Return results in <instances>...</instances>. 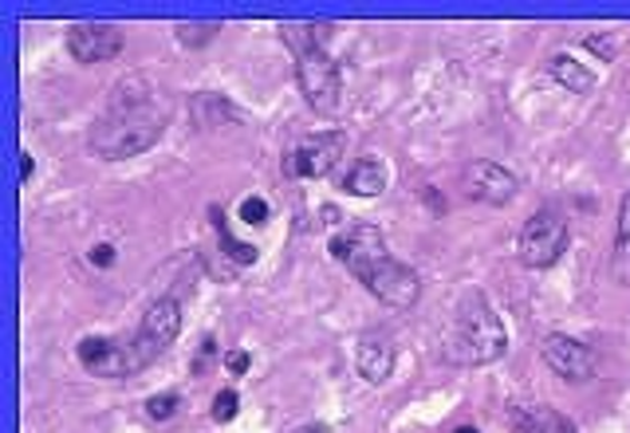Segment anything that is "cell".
Instances as JSON below:
<instances>
[{
  "label": "cell",
  "instance_id": "cell-25",
  "mask_svg": "<svg viewBox=\"0 0 630 433\" xmlns=\"http://www.w3.org/2000/svg\"><path fill=\"white\" fill-rule=\"evenodd\" d=\"M300 433H328V430H323V425H303Z\"/></svg>",
  "mask_w": 630,
  "mask_h": 433
},
{
  "label": "cell",
  "instance_id": "cell-8",
  "mask_svg": "<svg viewBox=\"0 0 630 433\" xmlns=\"http://www.w3.org/2000/svg\"><path fill=\"white\" fill-rule=\"evenodd\" d=\"M540 355H544V363L552 366L560 379H568V382H583V379H591V374L599 371V355H596V351H591L583 339L563 335V331H552V335L544 339Z\"/></svg>",
  "mask_w": 630,
  "mask_h": 433
},
{
  "label": "cell",
  "instance_id": "cell-15",
  "mask_svg": "<svg viewBox=\"0 0 630 433\" xmlns=\"http://www.w3.org/2000/svg\"><path fill=\"white\" fill-rule=\"evenodd\" d=\"M512 417H517L520 433H576V425H571L568 417L556 414V410H544V406L512 410Z\"/></svg>",
  "mask_w": 630,
  "mask_h": 433
},
{
  "label": "cell",
  "instance_id": "cell-6",
  "mask_svg": "<svg viewBox=\"0 0 630 433\" xmlns=\"http://www.w3.org/2000/svg\"><path fill=\"white\" fill-rule=\"evenodd\" d=\"M76 355H79V363H83L91 374H99V379H122V374H134L147 366L134 343H114V339H103V335L83 339Z\"/></svg>",
  "mask_w": 630,
  "mask_h": 433
},
{
  "label": "cell",
  "instance_id": "cell-16",
  "mask_svg": "<svg viewBox=\"0 0 630 433\" xmlns=\"http://www.w3.org/2000/svg\"><path fill=\"white\" fill-rule=\"evenodd\" d=\"M614 272L630 276V193L619 201V233H614Z\"/></svg>",
  "mask_w": 630,
  "mask_h": 433
},
{
  "label": "cell",
  "instance_id": "cell-22",
  "mask_svg": "<svg viewBox=\"0 0 630 433\" xmlns=\"http://www.w3.org/2000/svg\"><path fill=\"white\" fill-rule=\"evenodd\" d=\"M249 363H252V359L244 355V351H233V355L224 359V366H229L233 374H244V371H249Z\"/></svg>",
  "mask_w": 630,
  "mask_h": 433
},
{
  "label": "cell",
  "instance_id": "cell-5",
  "mask_svg": "<svg viewBox=\"0 0 630 433\" xmlns=\"http://www.w3.org/2000/svg\"><path fill=\"white\" fill-rule=\"evenodd\" d=\"M568 221L560 213H536L524 221L517 236V256L524 269H552L556 260L568 252Z\"/></svg>",
  "mask_w": 630,
  "mask_h": 433
},
{
  "label": "cell",
  "instance_id": "cell-17",
  "mask_svg": "<svg viewBox=\"0 0 630 433\" xmlns=\"http://www.w3.org/2000/svg\"><path fill=\"white\" fill-rule=\"evenodd\" d=\"M217 233H221V249L229 252V256H233L237 264H252V260H257V249H252V244H244V241H237V236L224 233V221H221V216H217Z\"/></svg>",
  "mask_w": 630,
  "mask_h": 433
},
{
  "label": "cell",
  "instance_id": "cell-12",
  "mask_svg": "<svg viewBox=\"0 0 630 433\" xmlns=\"http://www.w3.org/2000/svg\"><path fill=\"white\" fill-rule=\"evenodd\" d=\"M339 190H347L351 198H379L387 190V165L374 158H359L339 173Z\"/></svg>",
  "mask_w": 630,
  "mask_h": 433
},
{
  "label": "cell",
  "instance_id": "cell-7",
  "mask_svg": "<svg viewBox=\"0 0 630 433\" xmlns=\"http://www.w3.org/2000/svg\"><path fill=\"white\" fill-rule=\"evenodd\" d=\"M178 331H182V308H178V300L162 295V300L150 303L147 315H142V323H139V339H134L142 363H154L162 351H170Z\"/></svg>",
  "mask_w": 630,
  "mask_h": 433
},
{
  "label": "cell",
  "instance_id": "cell-21",
  "mask_svg": "<svg viewBox=\"0 0 630 433\" xmlns=\"http://www.w3.org/2000/svg\"><path fill=\"white\" fill-rule=\"evenodd\" d=\"M264 216H268L264 198H244V201H241V221H249V225H260Z\"/></svg>",
  "mask_w": 630,
  "mask_h": 433
},
{
  "label": "cell",
  "instance_id": "cell-26",
  "mask_svg": "<svg viewBox=\"0 0 630 433\" xmlns=\"http://www.w3.org/2000/svg\"><path fill=\"white\" fill-rule=\"evenodd\" d=\"M453 433H481L477 425H461V430H453Z\"/></svg>",
  "mask_w": 630,
  "mask_h": 433
},
{
  "label": "cell",
  "instance_id": "cell-1",
  "mask_svg": "<svg viewBox=\"0 0 630 433\" xmlns=\"http://www.w3.org/2000/svg\"><path fill=\"white\" fill-rule=\"evenodd\" d=\"M166 119H170V103L162 99V91L142 75H130L114 87L107 114L91 127V150L111 162L134 158L162 139Z\"/></svg>",
  "mask_w": 630,
  "mask_h": 433
},
{
  "label": "cell",
  "instance_id": "cell-20",
  "mask_svg": "<svg viewBox=\"0 0 630 433\" xmlns=\"http://www.w3.org/2000/svg\"><path fill=\"white\" fill-rule=\"evenodd\" d=\"M583 48H588V52H596L599 60H607V63H611L614 56H619V48H614L611 36H588V40H583Z\"/></svg>",
  "mask_w": 630,
  "mask_h": 433
},
{
  "label": "cell",
  "instance_id": "cell-23",
  "mask_svg": "<svg viewBox=\"0 0 630 433\" xmlns=\"http://www.w3.org/2000/svg\"><path fill=\"white\" fill-rule=\"evenodd\" d=\"M111 260H114V249H111V244H99V249L91 252V264H99V269H107Z\"/></svg>",
  "mask_w": 630,
  "mask_h": 433
},
{
  "label": "cell",
  "instance_id": "cell-18",
  "mask_svg": "<svg viewBox=\"0 0 630 433\" xmlns=\"http://www.w3.org/2000/svg\"><path fill=\"white\" fill-rule=\"evenodd\" d=\"M147 414L154 417V422L173 417V414H178V394H154V399L147 402Z\"/></svg>",
  "mask_w": 630,
  "mask_h": 433
},
{
  "label": "cell",
  "instance_id": "cell-13",
  "mask_svg": "<svg viewBox=\"0 0 630 433\" xmlns=\"http://www.w3.org/2000/svg\"><path fill=\"white\" fill-rule=\"evenodd\" d=\"M354 366L367 382H387L390 371H394V346L382 335H363L359 339V355H354Z\"/></svg>",
  "mask_w": 630,
  "mask_h": 433
},
{
  "label": "cell",
  "instance_id": "cell-4",
  "mask_svg": "<svg viewBox=\"0 0 630 433\" xmlns=\"http://www.w3.org/2000/svg\"><path fill=\"white\" fill-rule=\"evenodd\" d=\"M284 36L292 40L296 48V79L303 87V99L320 114H336L339 107V68L328 52H323V43L316 40L311 28H284Z\"/></svg>",
  "mask_w": 630,
  "mask_h": 433
},
{
  "label": "cell",
  "instance_id": "cell-9",
  "mask_svg": "<svg viewBox=\"0 0 630 433\" xmlns=\"http://www.w3.org/2000/svg\"><path fill=\"white\" fill-rule=\"evenodd\" d=\"M347 150V134L343 130H320V134H308L300 147L292 150V173L303 182H316L323 173L336 170V162Z\"/></svg>",
  "mask_w": 630,
  "mask_h": 433
},
{
  "label": "cell",
  "instance_id": "cell-19",
  "mask_svg": "<svg viewBox=\"0 0 630 433\" xmlns=\"http://www.w3.org/2000/svg\"><path fill=\"white\" fill-rule=\"evenodd\" d=\"M237 417V390H221L213 399V422H233Z\"/></svg>",
  "mask_w": 630,
  "mask_h": 433
},
{
  "label": "cell",
  "instance_id": "cell-24",
  "mask_svg": "<svg viewBox=\"0 0 630 433\" xmlns=\"http://www.w3.org/2000/svg\"><path fill=\"white\" fill-rule=\"evenodd\" d=\"M32 173H36V162H32V154H24V158H20V178H24V182H32Z\"/></svg>",
  "mask_w": 630,
  "mask_h": 433
},
{
  "label": "cell",
  "instance_id": "cell-3",
  "mask_svg": "<svg viewBox=\"0 0 630 433\" xmlns=\"http://www.w3.org/2000/svg\"><path fill=\"white\" fill-rule=\"evenodd\" d=\"M449 351L466 366L497 363L509 351V331H504L501 315L492 312L481 292L461 295L458 312H453V328H449Z\"/></svg>",
  "mask_w": 630,
  "mask_h": 433
},
{
  "label": "cell",
  "instance_id": "cell-11",
  "mask_svg": "<svg viewBox=\"0 0 630 433\" xmlns=\"http://www.w3.org/2000/svg\"><path fill=\"white\" fill-rule=\"evenodd\" d=\"M68 52L79 63H103L122 52V32L111 24H76L68 32Z\"/></svg>",
  "mask_w": 630,
  "mask_h": 433
},
{
  "label": "cell",
  "instance_id": "cell-14",
  "mask_svg": "<svg viewBox=\"0 0 630 433\" xmlns=\"http://www.w3.org/2000/svg\"><path fill=\"white\" fill-rule=\"evenodd\" d=\"M548 75H552L560 87H568V91H576V95H588L591 87H596V75H591L579 60H571V56H552Z\"/></svg>",
  "mask_w": 630,
  "mask_h": 433
},
{
  "label": "cell",
  "instance_id": "cell-10",
  "mask_svg": "<svg viewBox=\"0 0 630 433\" xmlns=\"http://www.w3.org/2000/svg\"><path fill=\"white\" fill-rule=\"evenodd\" d=\"M466 190H469V198L484 201V205H509V201L517 198L520 182H517V173L504 170V165L473 162L466 170Z\"/></svg>",
  "mask_w": 630,
  "mask_h": 433
},
{
  "label": "cell",
  "instance_id": "cell-2",
  "mask_svg": "<svg viewBox=\"0 0 630 433\" xmlns=\"http://www.w3.org/2000/svg\"><path fill=\"white\" fill-rule=\"evenodd\" d=\"M331 256L339 264L359 276V284L382 300L387 308H398V312H407L414 308L418 295H422V280H418L414 269H407L402 260L390 256L387 249V236L379 233L374 225H351L331 241Z\"/></svg>",
  "mask_w": 630,
  "mask_h": 433
}]
</instances>
